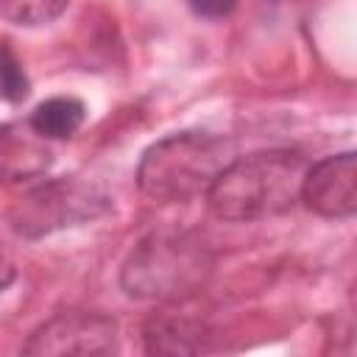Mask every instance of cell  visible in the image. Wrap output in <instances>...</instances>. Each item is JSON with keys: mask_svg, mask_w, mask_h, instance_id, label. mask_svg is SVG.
I'll return each instance as SVG.
<instances>
[{"mask_svg": "<svg viewBox=\"0 0 357 357\" xmlns=\"http://www.w3.org/2000/svg\"><path fill=\"white\" fill-rule=\"evenodd\" d=\"M310 162L298 151H259L231 159L206 190L209 212L220 220L251 223L282 215L301 198Z\"/></svg>", "mask_w": 357, "mask_h": 357, "instance_id": "cell-1", "label": "cell"}, {"mask_svg": "<svg viewBox=\"0 0 357 357\" xmlns=\"http://www.w3.org/2000/svg\"><path fill=\"white\" fill-rule=\"evenodd\" d=\"M229 162L231 148L223 137L206 131H181L153 142L142 153L137 184L153 201H190L206 192Z\"/></svg>", "mask_w": 357, "mask_h": 357, "instance_id": "cell-2", "label": "cell"}, {"mask_svg": "<svg viewBox=\"0 0 357 357\" xmlns=\"http://www.w3.org/2000/svg\"><path fill=\"white\" fill-rule=\"evenodd\" d=\"M212 273L206 245L192 234L159 231L145 237L126 259L120 282L131 298L181 301L198 293Z\"/></svg>", "mask_w": 357, "mask_h": 357, "instance_id": "cell-3", "label": "cell"}, {"mask_svg": "<svg viewBox=\"0 0 357 357\" xmlns=\"http://www.w3.org/2000/svg\"><path fill=\"white\" fill-rule=\"evenodd\" d=\"M106 209H109V198L98 187L75 178L70 181L61 178L36 187L25 198H20L8 212V220L11 229L22 237H42L61 226L92 220Z\"/></svg>", "mask_w": 357, "mask_h": 357, "instance_id": "cell-4", "label": "cell"}, {"mask_svg": "<svg viewBox=\"0 0 357 357\" xmlns=\"http://www.w3.org/2000/svg\"><path fill=\"white\" fill-rule=\"evenodd\" d=\"M25 354H112L117 351V324L100 312H59L45 321L22 346Z\"/></svg>", "mask_w": 357, "mask_h": 357, "instance_id": "cell-5", "label": "cell"}, {"mask_svg": "<svg viewBox=\"0 0 357 357\" xmlns=\"http://www.w3.org/2000/svg\"><path fill=\"white\" fill-rule=\"evenodd\" d=\"M301 201L321 218H351L357 209V156L346 151L310 165Z\"/></svg>", "mask_w": 357, "mask_h": 357, "instance_id": "cell-6", "label": "cell"}, {"mask_svg": "<svg viewBox=\"0 0 357 357\" xmlns=\"http://www.w3.org/2000/svg\"><path fill=\"white\" fill-rule=\"evenodd\" d=\"M53 148L31 123H0V181H31L50 170Z\"/></svg>", "mask_w": 357, "mask_h": 357, "instance_id": "cell-7", "label": "cell"}, {"mask_svg": "<svg viewBox=\"0 0 357 357\" xmlns=\"http://www.w3.org/2000/svg\"><path fill=\"white\" fill-rule=\"evenodd\" d=\"M145 351L148 354H198L206 349L209 329L206 324L187 315H153L145 329Z\"/></svg>", "mask_w": 357, "mask_h": 357, "instance_id": "cell-8", "label": "cell"}, {"mask_svg": "<svg viewBox=\"0 0 357 357\" xmlns=\"http://www.w3.org/2000/svg\"><path fill=\"white\" fill-rule=\"evenodd\" d=\"M84 117H86V109H84V103H81L78 98H64V95H59V98L42 100V103L31 112L28 123H31L42 137H47V139H64V137H73V134L81 128Z\"/></svg>", "mask_w": 357, "mask_h": 357, "instance_id": "cell-9", "label": "cell"}, {"mask_svg": "<svg viewBox=\"0 0 357 357\" xmlns=\"http://www.w3.org/2000/svg\"><path fill=\"white\" fill-rule=\"evenodd\" d=\"M70 0H0V14L17 25H45L56 20Z\"/></svg>", "mask_w": 357, "mask_h": 357, "instance_id": "cell-10", "label": "cell"}, {"mask_svg": "<svg viewBox=\"0 0 357 357\" xmlns=\"http://www.w3.org/2000/svg\"><path fill=\"white\" fill-rule=\"evenodd\" d=\"M0 95L14 103L28 95V75L8 42H0Z\"/></svg>", "mask_w": 357, "mask_h": 357, "instance_id": "cell-11", "label": "cell"}, {"mask_svg": "<svg viewBox=\"0 0 357 357\" xmlns=\"http://www.w3.org/2000/svg\"><path fill=\"white\" fill-rule=\"evenodd\" d=\"M190 8L198 14V17H206V20H218V17H226L234 11L237 0H187Z\"/></svg>", "mask_w": 357, "mask_h": 357, "instance_id": "cell-12", "label": "cell"}, {"mask_svg": "<svg viewBox=\"0 0 357 357\" xmlns=\"http://www.w3.org/2000/svg\"><path fill=\"white\" fill-rule=\"evenodd\" d=\"M14 276H17V271H14V265L0 254V290H6L11 282H14Z\"/></svg>", "mask_w": 357, "mask_h": 357, "instance_id": "cell-13", "label": "cell"}]
</instances>
